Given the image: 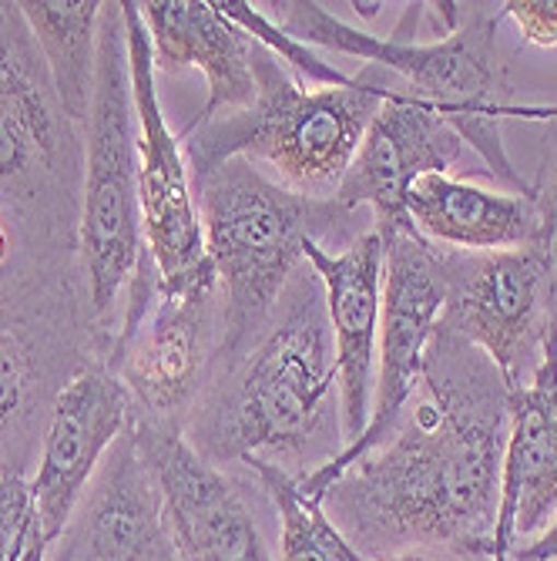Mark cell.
<instances>
[{"instance_id": "obj_2", "label": "cell", "mask_w": 557, "mask_h": 561, "mask_svg": "<svg viewBox=\"0 0 557 561\" xmlns=\"http://www.w3.org/2000/svg\"><path fill=\"white\" fill-rule=\"evenodd\" d=\"M339 417L336 343L316 273H295L279 299V320L185 431L212 465L306 461Z\"/></svg>"}, {"instance_id": "obj_25", "label": "cell", "mask_w": 557, "mask_h": 561, "mask_svg": "<svg viewBox=\"0 0 557 561\" xmlns=\"http://www.w3.org/2000/svg\"><path fill=\"white\" fill-rule=\"evenodd\" d=\"M47 169L34 141L24 135V128L0 108V188L11 195L31 198L37 195V172Z\"/></svg>"}, {"instance_id": "obj_9", "label": "cell", "mask_w": 557, "mask_h": 561, "mask_svg": "<svg viewBox=\"0 0 557 561\" xmlns=\"http://www.w3.org/2000/svg\"><path fill=\"white\" fill-rule=\"evenodd\" d=\"M125 41H128V71H131V101L138 125V198L141 226L151 263L165 286L192 279L206 256V232H201L195 182L182 138L169 128L159 101V71L151 55V37L141 21L135 0L121 4Z\"/></svg>"}, {"instance_id": "obj_23", "label": "cell", "mask_w": 557, "mask_h": 561, "mask_svg": "<svg viewBox=\"0 0 557 561\" xmlns=\"http://www.w3.org/2000/svg\"><path fill=\"white\" fill-rule=\"evenodd\" d=\"M0 561H50V538L37 515L31 481L0 468Z\"/></svg>"}, {"instance_id": "obj_22", "label": "cell", "mask_w": 557, "mask_h": 561, "mask_svg": "<svg viewBox=\"0 0 557 561\" xmlns=\"http://www.w3.org/2000/svg\"><path fill=\"white\" fill-rule=\"evenodd\" d=\"M219 11L229 21H235L256 44H263L266 50H272V55L299 81H306L310 88H339V84H346L352 78V75L339 71L333 61H323V55H320L316 47H306V44H299L295 37H289L266 11L245 4V0H219Z\"/></svg>"}, {"instance_id": "obj_19", "label": "cell", "mask_w": 557, "mask_h": 561, "mask_svg": "<svg viewBox=\"0 0 557 561\" xmlns=\"http://www.w3.org/2000/svg\"><path fill=\"white\" fill-rule=\"evenodd\" d=\"M18 8L40 47L65 118L84 125L94 101L97 27L105 4L97 0H24Z\"/></svg>"}, {"instance_id": "obj_6", "label": "cell", "mask_w": 557, "mask_h": 561, "mask_svg": "<svg viewBox=\"0 0 557 561\" xmlns=\"http://www.w3.org/2000/svg\"><path fill=\"white\" fill-rule=\"evenodd\" d=\"M88 156L81 195V263L91 296L97 343H115L112 323H121V302L148 252L138 198V125L131 101L128 41L121 4L101 8L97 78L88 115Z\"/></svg>"}, {"instance_id": "obj_5", "label": "cell", "mask_w": 557, "mask_h": 561, "mask_svg": "<svg viewBox=\"0 0 557 561\" xmlns=\"http://www.w3.org/2000/svg\"><path fill=\"white\" fill-rule=\"evenodd\" d=\"M206 256L225 296L222 306V356H235L256 336L279 306L286 286L299 273L306 242L349 245L363 232L349 222L336 198H316L286 188L256 162L229 159L195 182Z\"/></svg>"}, {"instance_id": "obj_1", "label": "cell", "mask_w": 557, "mask_h": 561, "mask_svg": "<svg viewBox=\"0 0 557 561\" xmlns=\"http://www.w3.org/2000/svg\"><path fill=\"white\" fill-rule=\"evenodd\" d=\"M511 387L477 346L433 327L420 390L396 431L320 497L367 561L446 548L490 561Z\"/></svg>"}, {"instance_id": "obj_18", "label": "cell", "mask_w": 557, "mask_h": 561, "mask_svg": "<svg viewBox=\"0 0 557 561\" xmlns=\"http://www.w3.org/2000/svg\"><path fill=\"white\" fill-rule=\"evenodd\" d=\"M407 219L430 245L453 252H497L541 242V209L534 192H490L446 172L414 182Z\"/></svg>"}, {"instance_id": "obj_12", "label": "cell", "mask_w": 557, "mask_h": 561, "mask_svg": "<svg viewBox=\"0 0 557 561\" xmlns=\"http://www.w3.org/2000/svg\"><path fill=\"white\" fill-rule=\"evenodd\" d=\"M461 156V135L427 101L399 84L383 98L333 198L346 213L370 209L373 229L383 239L414 226L407 219V195L414 182L453 169Z\"/></svg>"}, {"instance_id": "obj_13", "label": "cell", "mask_w": 557, "mask_h": 561, "mask_svg": "<svg viewBox=\"0 0 557 561\" xmlns=\"http://www.w3.org/2000/svg\"><path fill=\"white\" fill-rule=\"evenodd\" d=\"M131 421L135 397L105 360L81 367L58 393L44 431L37 474L31 481L50 545L68 528L101 461L131 427Z\"/></svg>"}, {"instance_id": "obj_14", "label": "cell", "mask_w": 557, "mask_h": 561, "mask_svg": "<svg viewBox=\"0 0 557 561\" xmlns=\"http://www.w3.org/2000/svg\"><path fill=\"white\" fill-rule=\"evenodd\" d=\"M302 260L316 273L326 296V317L336 343L339 434L346 450L360 440L373 411L376 336L383 310V239L370 229L343 249L306 242Z\"/></svg>"}, {"instance_id": "obj_10", "label": "cell", "mask_w": 557, "mask_h": 561, "mask_svg": "<svg viewBox=\"0 0 557 561\" xmlns=\"http://www.w3.org/2000/svg\"><path fill=\"white\" fill-rule=\"evenodd\" d=\"M131 431L182 561H272L242 488L188 444L182 424L135 414Z\"/></svg>"}, {"instance_id": "obj_21", "label": "cell", "mask_w": 557, "mask_h": 561, "mask_svg": "<svg viewBox=\"0 0 557 561\" xmlns=\"http://www.w3.org/2000/svg\"><path fill=\"white\" fill-rule=\"evenodd\" d=\"M245 468L256 474L279 515L282 561H367L333 525L326 507L302 491L292 471L269 461H248Z\"/></svg>"}, {"instance_id": "obj_16", "label": "cell", "mask_w": 557, "mask_h": 561, "mask_svg": "<svg viewBox=\"0 0 557 561\" xmlns=\"http://www.w3.org/2000/svg\"><path fill=\"white\" fill-rule=\"evenodd\" d=\"M55 545L50 561H182L131 427L101 461Z\"/></svg>"}, {"instance_id": "obj_29", "label": "cell", "mask_w": 557, "mask_h": 561, "mask_svg": "<svg viewBox=\"0 0 557 561\" xmlns=\"http://www.w3.org/2000/svg\"><path fill=\"white\" fill-rule=\"evenodd\" d=\"M8 260V229H4V219H0V263Z\"/></svg>"}, {"instance_id": "obj_28", "label": "cell", "mask_w": 557, "mask_h": 561, "mask_svg": "<svg viewBox=\"0 0 557 561\" xmlns=\"http://www.w3.org/2000/svg\"><path fill=\"white\" fill-rule=\"evenodd\" d=\"M383 561H474V558H464V554L446 551V548H410V551L390 554Z\"/></svg>"}, {"instance_id": "obj_20", "label": "cell", "mask_w": 557, "mask_h": 561, "mask_svg": "<svg viewBox=\"0 0 557 561\" xmlns=\"http://www.w3.org/2000/svg\"><path fill=\"white\" fill-rule=\"evenodd\" d=\"M0 108L24 128L47 165L55 162L68 118L18 4H0Z\"/></svg>"}, {"instance_id": "obj_27", "label": "cell", "mask_w": 557, "mask_h": 561, "mask_svg": "<svg viewBox=\"0 0 557 561\" xmlns=\"http://www.w3.org/2000/svg\"><path fill=\"white\" fill-rule=\"evenodd\" d=\"M550 115L557 118V108ZM534 195L541 209V245L550 256V327L547 330H557V156L547 169L544 185H537Z\"/></svg>"}, {"instance_id": "obj_7", "label": "cell", "mask_w": 557, "mask_h": 561, "mask_svg": "<svg viewBox=\"0 0 557 561\" xmlns=\"http://www.w3.org/2000/svg\"><path fill=\"white\" fill-rule=\"evenodd\" d=\"M443 310L437 330L477 346L511 390L524 387L550 327V256L541 242L497 252L443 249Z\"/></svg>"}, {"instance_id": "obj_26", "label": "cell", "mask_w": 557, "mask_h": 561, "mask_svg": "<svg viewBox=\"0 0 557 561\" xmlns=\"http://www.w3.org/2000/svg\"><path fill=\"white\" fill-rule=\"evenodd\" d=\"M500 21H514L524 44L557 47V0H508Z\"/></svg>"}, {"instance_id": "obj_8", "label": "cell", "mask_w": 557, "mask_h": 561, "mask_svg": "<svg viewBox=\"0 0 557 561\" xmlns=\"http://www.w3.org/2000/svg\"><path fill=\"white\" fill-rule=\"evenodd\" d=\"M380 236V232H376ZM443 249L430 245L414 226L383 236V310L376 336L373 411L360 440L336 454L329 465L302 474L299 484L310 497L323 491L360 457L380 447L399 424L407 403L420 390L423 356L443 310Z\"/></svg>"}, {"instance_id": "obj_24", "label": "cell", "mask_w": 557, "mask_h": 561, "mask_svg": "<svg viewBox=\"0 0 557 561\" xmlns=\"http://www.w3.org/2000/svg\"><path fill=\"white\" fill-rule=\"evenodd\" d=\"M31 383H34L31 353L21 333L8 323L4 310H0V437L14 431L27 414Z\"/></svg>"}, {"instance_id": "obj_3", "label": "cell", "mask_w": 557, "mask_h": 561, "mask_svg": "<svg viewBox=\"0 0 557 561\" xmlns=\"http://www.w3.org/2000/svg\"><path fill=\"white\" fill-rule=\"evenodd\" d=\"M276 8V24L306 47H323L333 55L360 58L373 68L390 71L414 98L427 105L471 145L490 179H500L508 192L531 195L534 185L514 169L500 135L503 105V65L497 58V24L500 8L490 4H457V21L437 41H417V27L427 4H407L393 27L380 37L360 31L316 0H286Z\"/></svg>"}, {"instance_id": "obj_11", "label": "cell", "mask_w": 557, "mask_h": 561, "mask_svg": "<svg viewBox=\"0 0 557 561\" xmlns=\"http://www.w3.org/2000/svg\"><path fill=\"white\" fill-rule=\"evenodd\" d=\"M216 293L212 263L192 279L165 286L151 299L144 320L115 340L105 364L125 380L144 417L175 421L198 400L216 343Z\"/></svg>"}, {"instance_id": "obj_15", "label": "cell", "mask_w": 557, "mask_h": 561, "mask_svg": "<svg viewBox=\"0 0 557 561\" xmlns=\"http://www.w3.org/2000/svg\"><path fill=\"white\" fill-rule=\"evenodd\" d=\"M557 522V333L547 330L534 377L511 390L508 444L490 561H511Z\"/></svg>"}, {"instance_id": "obj_4", "label": "cell", "mask_w": 557, "mask_h": 561, "mask_svg": "<svg viewBox=\"0 0 557 561\" xmlns=\"http://www.w3.org/2000/svg\"><path fill=\"white\" fill-rule=\"evenodd\" d=\"M252 68L259 91L248 108L185 128L182 148L192 182L229 159H248L266 162L286 188L333 198L383 98L399 81L363 65L339 88H310L263 44H256Z\"/></svg>"}, {"instance_id": "obj_17", "label": "cell", "mask_w": 557, "mask_h": 561, "mask_svg": "<svg viewBox=\"0 0 557 561\" xmlns=\"http://www.w3.org/2000/svg\"><path fill=\"white\" fill-rule=\"evenodd\" d=\"M138 11L151 37L155 71L198 68L209 81V98L192 125L235 115L256 101V41L219 11V0H144Z\"/></svg>"}]
</instances>
